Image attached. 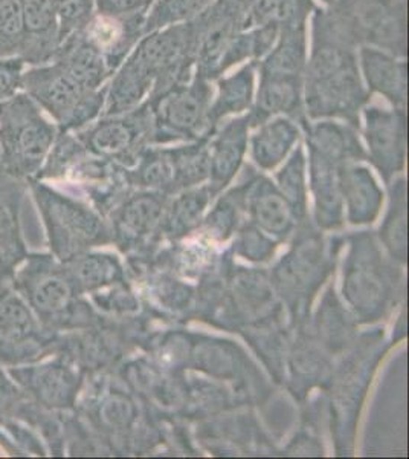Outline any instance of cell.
<instances>
[{
	"mask_svg": "<svg viewBox=\"0 0 409 459\" xmlns=\"http://www.w3.org/2000/svg\"><path fill=\"white\" fill-rule=\"evenodd\" d=\"M188 357L196 369L217 378H231L242 371V357L237 355V348L228 342L214 343L211 340H205L197 344Z\"/></svg>",
	"mask_w": 409,
	"mask_h": 459,
	"instance_id": "836d02e7",
	"label": "cell"
},
{
	"mask_svg": "<svg viewBox=\"0 0 409 459\" xmlns=\"http://www.w3.org/2000/svg\"><path fill=\"white\" fill-rule=\"evenodd\" d=\"M40 342V325L30 305L17 294L0 300V350L14 351Z\"/></svg>",
	"mask_w": 409,
	"mask_h": 459,
	"instance_id": "f1b7e54d",
	"label": "cell"
},
{
	"mask_svg": "<svg viewBox=\"0 0 409 459\" xmlns=\"http://www.w3.org/2000/svg\"><path fill=\"white\" fill-rule=\"evenodd\" d=\"M358 62L370 94L384 97L393 108L406 109L408 58L396 57L378 48L361 47Z\"/></svg>",
	"mask_w": 409,
	"mask_h": 459,
	"instance_id": "9a60e30c",
	"label": "cell"
},
{
	"mask_svg": "<svg viewBox=\"0 0 409 459\" xmlns=\"http://www.w3.org/2000/svg\"><path fill=\"white\" fill-rule=\"evenodd\" d=\"M278 190L296 218L302 216L306 212V157L302 147H296L278 173Z\"/></svg>",
	"mask_w": 409,
	"mask_h": 459,
	"instance_id": "74e56055",
	"label": "cell"
},
{
	"mask_svg": "<svg viewBox=\"0 0 409 459\" xmlns=\"http://www.w3.org/2000/svg\"><path fill=\"white\" fill-rule=\"evenodd\" d=\"M248 209L255 225L275 238H285L294 229L296 216L285 196L268 178L257 177L246 183Z\"/></svg>",
	"mask_w": 409,
	"mask_h": 459,
	"instance_id": "44dd1931",
	"label": "cell"
},
{
	"mask_svg": "<svg viewBox=\"0 0 409 459\" xmlns=\"http://www.w3.org/2000/svg\"><path fill=\"white\" fill-rule=\"evenodd\" d=\"M2 378H4V374H2V372H0V380H2Z\"/></svg>",
	"mask_w": 409,
	"mask_h": 459,
	"instance_id": "681fc988",
	"label": "cell"
},
{
	"mask_svg": "<svg viewBox=\"0 0 409 459\" xmlns=\"http://www.w3.org/2000/svg\"><path fill=\"white\" fill-rule=\"evenodd\" d=\"M309 164L318 224L324 229H337L342 224V195L337 178L342 164L311 149H309Z\"/></svg>",
	"mask_w": 409,
	"mask_h": 459,
	"instance_id": "cb8c5ba5",
	"label": "cell"
},
{
	"mask_svg": "<svg viewBox=\"0 0 409 459\" xmlns=\"http://www.w3.org/2000/svg\"><path fill=\"white\" fill-rule=\"evenodd\" d=\"M32 194L42 212L51 248L60 261H71L106 240L107 233L98 216L83 204L38 181L32 183Z\"/></svg>",
	"mask_w": 409,
	"mask_h": 459,
	"instance_id": "52a82bcc",
	"label": "cell"
},
{
	"mask_svg": "<svg viewBox=\"0 0 409 459\" xmlns=\"http://www.w3.org/2000/svg\"><path fill=\"white\" fill-rule=\"evenodd\" d=\"M396 291L393 268L380 256L371 238L361 236L353 244L344 273V296L363 322H374L389 308Z\"/></svg>",
	"mask_w": 409,
	"mask_h": 459,
	"instance_id": "30bf717a",
	"label": "cell"
},
{
	"mask_svg": "<svg viewBox=\"0 0 409 459\" xmlns=\"http://www.w3.org/2000/svg\"><path fill=\"white\" fill-rule=\"evenodd\" d=\"M162 195L141 194L130 198L115 216V231L123 246L138 244L162 222Z\"/></svg>",
	"mask_w": 409,
	"mask_h": 459,
	"instance_id": "83f0119b",
	"label": "cell"
},
{
	"mask_svg": "<svg viewBox=\"0 0 409 459\" xmlns=\"http://www.w3.org/2000/svg\"><path fill=\"white\" fill-rule=\"evenodd\" d=\"M213 192L209 187L192 190L182 195L171 205L170 212L166 214L164 230L166 235H187L194 227L199 225L203 210L207 207Z\"/></svg>",
	"mask_w": 409,
	"mask_h": 459,
	"instance_id": "d590c367",
	"label": "cell"
},
{
	"mask_svg": "<svg viewBox=\"0 0 409 459\" xmlns=\"http://www.w3.org/2000/svg\"><path fill=\"white\" fill-rule=\"evenodd\" d=\"M64 272L77 292L97 291L110 283L121 282L120 262L109 255H78L64 262Z\"/></svg>",
	"mask_w": 409,
	"mask_h": 459,
	"instance_id": "4dcf8cb0",
	"label": "cell"
},
{
	"mask_svg": "<svg viewBox=\"0 0 409 459\" xmlns=\"http://www.w3.org/2000/svg\"><path fill=\"white\" fill-rule=\"evenodd\" d=\"M192 23L196 36L194 74L216 82L237 65L235 43L246 30L244 0H216Z\"/></svg>",
	"mask_w": 409,
	"mask_h": 459,
	"instance_id": "ba28073f",
	"label": "cell"
},
{
	"mask_svg": "<svg viewBox=\"0 0 409 459\" xmlns=\"http://www.w3.org/2000/svg\"><path fill=\"white\" fill-rule=\"evenodd\" d=\"M307 56V25L281 28L274 47L257 62V74L269 77L304 79Z\"/></svg>",
	"mask_w": 409,
	"mask_h": 459,
	"instance_id": "7402d4cb",
	"label": "cell"
},
{
	"mask_svg": "<svg viewBox=\"0 0 409 459\" xmlns=\"http://www.w3.org/2000/svg\"><path fill=\"white\" fill-rule=\"evenodd\" d=\"M380 238L394 259L406 261V186L405 179L394 184L391 209L380 229Z\"/></svg>",
	"mask_w": 409,
	"mask_h": 459,
	"instance_id": "8d00e7d4",
	"label": "cell"
},
{
	"mask_svg": "<svg viewBox=\"0 0 409 459\" xmlns=\"http://www.w3.org/2000/svg\"><path fill=\"white\" fill-rule=\"evenodd\" d=\"M125 60L149 80L150 97L187 83L196 68V36L192 21L145 34Z\"/></svg>",
	"mask_w": 409,
	"mask_h": 459,
	"instance_id": "8992f818",
	"label": "cell"
},
{
	"mask_svg": "<svg viewBox=\"0 0 409 459\" xmlns=\"http://www.w3.org/2000/svg\"><path fill=\"white\" fill-rule=\"evenodd\" d=\"M235 253L246 257L249 261H269L274 255L275 242L268 236L263 235L260 230L254 227H246L242 230L237 242H235Z\"/></svg>",
	"mask_w": 409,
	"mask_h": 459,
	"instance_id": "7bdbcfd3",
	"label": "cell"
},
{
	"mask_svg": "<svg viewBox=\"0 0 409 459\" xmlns=\"http://www.w3.org/2000/svg\"><path fill=\"white\" fill-rule=\"evenodd\" d=\"M147 13L127 16H104L95 13L83 36L103 54L110 71L115 74L125 58L145 36L144 22Z\"/></svg>",
	"mask_w": 409,
	"mask_h": 459,
	"instance_id": "5bb4252c",
	"label": "cell"
},
{
	"mask_svg": "<svg viewBox=\"0 0 409 459\" xmlns=\"http://www.w3.org/2000/svg\"><path fill=\"white\" fill-rule=\"evenodd\" d=\"M129 173L130 181L142 187L155 188L162 194L177 192L176 166L171 149H145L135 164V172Z\"/></svg>",
	"mask_w": 409,
	"mask_h": 459,
	"instance_id": "1f68e13d",
	"label": "cell"
},
{
	"mask_svg": "<svg viewBox=\"0 0 409 459\" xmlns=\"http://www.w3.org/2000/svg\"><path fill=\"white\" fill-rule=\"evenodd\" d=\"M60 43L83 31L97 13V0H55Z\"/></svg>",
	"mask_w": 409,
	"mask_h": 459,
	"instance_id": "ab89813d",
	"label": "cell"
},
{
	"mask_svg": "<svg viewBox=\"0 0 409 459\" xmlns=\"http://www.w3.org/2000/svg\"><path fill=\"white\" fill-rule=\"evenodd\" d=\"M213 97V82L194 74L187 83L145 100L153 118V144L196 142L213 135L216 131L209 123Z\"/></svg>",
	"mask_w": 409,
	"mask_h": 459,
	"instance_id": "5b68a950",
	"label": "cell"
},
{
	"mask_svg": "<svg viewBox=\"0 0 409 459\" xmlns=\"http://www.w3.org/2000/svg\"><path fill=\"white\" fill-rule=\"evenodd\" d=\"M80 143L95 157L123 168H135L142 152L153 146V118L147 101L136 109L98 120L75 132Z\"/></svg>",
	"mask_w": 409,
	"mask_h": 459,
	"instance_id": "9c48e42d",
	"label": "cell"
},
{
	"mask_svg": "<svg viewBox=\"0 0 409 459\" xmlns=\"http://www.w3.org/2000/svg\"><path fill=\"white\" fill-rule=\"evenodd\" d=\"M300 140V127L287 117H274L257 126L251 136L252 160L260 169L272 170L285 161Z\"/></svg>",
	"mask_w": 409,
	"mask_h": 459,
	"instance_id": "4316f807",
	"label": "cell"
},
{
	"mask_svg": "<svg viewBox=\"0 0 409 459\" xmlns=\"http://www.w3.org/2000/svg\"><path fill=\"white\" fill-rule=\"evenodd\" d=\"M17 381L31 392L32 395L51 409H64L75 403L78 377L72 368L52 361L36 368H23L13 371Z\"/></svg>",
	"mask_w": 409,
	"mask_h": 459,
	"instance_id": "d6986e66",
	"label": "cell"
},
{
	"mask_svg": "<svg viewBox=\"0 0 409 459\" xmlns=\"http://www.w3.org/2000/svg\"><path fill=\"white\" fill-rule=\"evenodd\" d=\"M99 423L110 430H125L136 420V407L123 394H112L98 409Z\"/></svg>",
	"mask_w": 409,
	"mask_h": 459,
	"instance_id": "b9f144b4",
	"label": "cell"
},
{
	"mask_svg": "<svg viewBox=\"0 0 409 459\" xmlns=\"http://www.w3.org/2000/svg\"><path fill=\"white\" fill-rule=\"evenodd\" d=\"M155 0H97V13L104 16H127L147 13Z\"/></svg>",
	"mask_w": 409,
	"mask_h": 459,
	"instance_id": "bcb514c9",
	"label": "cell"
},
{
	"mask_svg": "<svg viewBox=\"0 0 409 459\" xmlns=\"http://www.w3.org/2000/svg\"><path fill=\"white\" fill-rule=\"evenodd\" d=\"M216 0H155L145 14L144 32L179 25L196 19Z\"/></svg>",
	"mask_w": 409,
	"mask_h": 459,
	"instance_id": "e575fe53",
	"label": "cell"
},
{
	"mask_svg": "<svg viewBox=\"0 0 409 459\" xmlns=\"http://www.w3.org/2000/svg\"><path fill=\"white\" fill-rule=\"evenodd\" d=\"M60 45L55 0H23L21 57L28 66L49 63Z\"/></svg>",
	"mask_w": 409,
	"mask_h": 459,
	"instance_id": "e0dca14e",
	"label": "cell"
},
{
	"mask_svg": "<svg viewBox=\"0 0 409 459\" xmlns=\"http://www.w3.org/2000/svg\"><path fill=\"white\" fill-rule=\"evenodd\" d=\"M107 84L89 89L71 77L57 63L28 66L23 92L51 118L60 132L81 131L103 115Z\"/></svg>",
	"mask_w": 409,
	"mask_h": 459,
	"instance_id": "3957f363",
	"label": "cell"
},
{
	"mask_svg": "<svg viewBox=\"0 0 409 459\" xmlns=\"http://www.w3.org/2000/svg\"><path fill=\"white\" fill-rule=\"evenodd\" d=\"M58 127L23 91L0 103V158L13 178H37L57 140Z\"/></svg>",
	"mask_w": 409,
	"mask_h": 459,
	"instance_id": "7a4b0ae2",
	"label": "cell"
},
{
	"mask_svg": "<svg viewBox=\"0 0 409 459\" xmlns=\"http://www.w3.org/2000/svg\"><path fill=\"white\" fill-rule=\"evenodd\" d=\"M307 146L311 151L330 158L337 164L361 161L367 158L362 144L359 142L358 129L347 123L333 120H320L307 126Z\"/></svg>",
	"mask_w": 409,
	"mask_h": 459,
	"instance_id": "d4e9b609",
	"label": "cell"
},
{
	"mask_svg": "<svg viewBox=\"0 0 409 459\" xmlns=\"http://www.w3.org/2000/svg\"><path fill=\"white\" fill-rule=\"evenodd\" d=\"M321 2L324 4V5L330 6L332 5L333 2H335V0H321Z\"/></svg>",
	"mask_w": 409,
	"mask_h": 459,
	"instance_id": "c3c4849f",
	"label": "cell"
},
{
	"mask_svg": "<svg viewBox=\"0 0 409 459\" xmlns=\"http://www.w3.org/2000/svg\"><path fill=\"white\" fill-rule=\"evenodd\" d=\"M51 62L57 63L78 83L89 89L104 88L114 75L103 54L89 42L83 32L66 37L58 45Z\"/></svg>",
	"mask_w": 409,
	"mask_h": 459,
	"instance_id": "ffe728a7",
	"label": "cell"
},
{
	"mask_svg": "<svg viewBox=\"0 0 409 459\" xmlns=\"http://www.w3.org/2000/svg\"><path fill=\"white\" fill-rule=\"evenodd\" d=\"M23 0H0V57L21 56Z\"/></svg>",
	"mask_w": 409,
	"mask_h": 459,
	"instance_id": "f35d334b",
	"label": "cell"
},
{
	"mask_svg": "<svg viewBox=\"0 0 409 459\" xmlns=\"http://www.w3.org/2000/svg\"><path fill=\"white\" fill-rule=\"evenodd\" d=\"M249 129L248 115H244L225 123L209 138V188L213 195L226 187L239 172L248 151Z\"/></svg>",
	"mask_w": 409,
	"mask_h": 459,
	"instance_id": "ac0fdd59",
	"label": "cell"
},
{
	"mask_svg": "<svg viewBox=\"0 0 409 459\" xmlns=\"http://www.w3.org/2000/svg\"><path fill=\"white\" fill-rule=\"evenodd\" d=\"M328 14L354 47L408 58L406 0H335Z\"/></svg>",
	"mask_w": 409,
	"mask_h": 459,
	"instance_id": "277c9868",
	"label": "cell"
},
{
	"mask_svg": "<svg viewBox=\"0 0 409 459\" xmlns=\"http://www.w3.org/2000/svg\"><path fill=\"white\" fill-rule=\"evenodd\" d=\"M259 77V89L248 114L249 126L257 127L274 117H287L306 129L309 118L304 109L302 79Z\"/></svg>",
	"mask_w": 409,
	"mask_h": 459,
	"instance_id": "2e32d148",
	"label": "cell"
},
{
	"mask_svg": "<svg viewBox=\"0 0 409 459\" xmlns=\"http://www.w3.org/2000/svg\"><path fill=\"white\" fill-rule=\"evenodd\" d=\"M313 0H244V28L307 25Z\"/></svg>",
	"mask_w": 409,
	"mask_h": 459,
	"instance_id": "f546056e",
	"label": "cell"
},
{
	"mask_svg": "<svg viewBox=\"0 0 409 459\" xmlns=\"http://www.w3.org/2000/svg\"><path fill=\"white\" fill-rule=\"evenodd\" d=\"M320 314H321L320 331H322L326 344H328L332 350L344 348V344L347 343L348 337L352 334V328H350L347 314L342 311L341 305L335 300V298L330 302L326 299Z\"/></svg>",
	"mask_w": 409,
	"mask_h": 459,
	"instance_id": "60d3db41",
	"label": "cell"
},
{
	"mask_svg": "<svg viewBox=\"0 0 409 459\" xmlns=\"http://www.w3.org/2000/svg\"><path fill=\"white\" fill-rule=\"evenodd\" d=\"M255 75L257 63L246 62L231 75H223L216 80L217 94L214 95L209 108V123L214 131L228 115H239L251 110L254 103Z\"/></svg>",
	"mask_w": 409,
	"mask_h": 459,
	"instance_id": "484cf974",
	"label": "cell"
},
{
	"mask_svg": "<svg viewBox=\"0 0 409 459\" xmlns=\"http://www.w3.org/2000/svg\"><path fill=\"white\" fill-rule=\"evenodd\" d=\"M327 274L322 244L315 235H307L275 268L274 285L287 302L309 298L318 290Z\"/></svg>",
	"mask_w": 409,
	"mask_h": 459,
	"instance_id": "4fadbf2b",
	"label": "cell"
},
{
	"mask_svg": "<svg viewBox=\"0 0 409 459\" xmlns=\"http://www.w3.org/2000/svg\"><path fill=\"white\" fill-rule=\"evenodd\" d=\"M341 195L345 199L348 220L353 224L373 222L382 205V192L368 169L356 162L342 164L337 172Z\"/></svg>",
	"mask_w": 409,
	"mask_h": 459,
	"instance_id": "603a6c76",
	"label": "cell"
},
{
	"mask_svg": "<svg viewBox=\"0 0 409 459\" xmlns=\"http://www.w3.org/2000/svg\"><path fill=\"white\" fill-rule=\"evenodd\" d=\"M14 282L21 298L43 324L64 326L77 317V311H81L75 302L77 290L68 274L47 257H31L17 273Z\"/></svg>",
	"mask_w": 409,
	"mask_h": 459,
	"instance_id": "8fae6325",
	"label": "cell"
},
{
	"mask_svg": "<svg viewBox=\"0 0 409 459\" xmlns=\"http://www.w3.org/2000/svg\"><path fill=\"white\" fill-rule=\"evenodd\" d=\"M209 138L205 136L185 146L173 147L177 192L203 183L209 178Z\"/></svg>",
	"mask_w": 409,
	"mask_h": 459,
	"instance_id": "d6a6232c",
	"label": "cell"
},
{
	"mask_svg": "<svg viewBox=\"0 0 409 459\" xmlns=\"http://www.w3.org/2000/svg\"><path fill=\"white\" fill-rule=\"evenodd\" d=\"M237 225V205L233 199H222L208 216V231L217 239H228Z\"/></svg>",
	"mask_w": 409,
	"mask_h": 459,
	"instance_id": "f6af8a7d",
	"label": "cell"
},
{
	"mask_svg": "<svg viewBox=\"0 0 409 459\" xmlns=\"http://www.w3.org/2000/svg\"><path fill=\"white\" fill-rule=\"evenodd\" d=\"M367 158L385 181L402 172L406 158V109L367 105L362 109Z\"/></svg>",
	"mask_w": 409,
	"mask_h": 459,
	"instance_id": "7c38bea8",
	"label": "cell"
},
{
	"mask_svg": "<svg viewBox=\"0 0 409 459\" xmlns=\"http://www.w3.org/2000/svg\"><path fill=\"white\" fill-rule=\"evenodd\" d=\"M311 48L302 79L304 109L309 120H341L361 127V112L371 94L363 83L358 48L337 28L327 8L311 16Z\"/></svg>",
	"mask_w": 409,
	"mask_h": 459,
	"instance_id": "6da1fadb",
	"label": "cell"
},
{
	"mask_svg": "<svg viewBox=\"0 0 409 459\" xmlns=\"http://www.w3.org/2000/svg\"><path fill=\"white\" fill-rule=\"evenodd\" d=\"M4 274H5V261L2 259V255H0V281L4 279Z\"/></svg>",
	"mask_w": 409,
	"mask_h": 459,
	"instance_id": "7dc6e473",
	"label": "cell"
},
{
	"mask_svg": "<svg viewBox=\"0 0 409 459\" xmlns=\"http://www.w3.org/2000/svg\"><path fill=\"white\" fill-rule=\"evenodd\" d=\"M28 68L21 56L0 57V103L16 97L23 91V77Z\"/></svg>",
	"mask_w": 409,
	"mask_h": 459,
	"instance_id": "ee69618b",
	"label": "cell"
}]
</instances>
